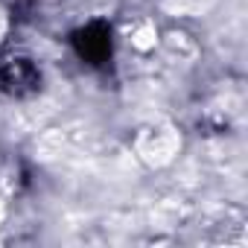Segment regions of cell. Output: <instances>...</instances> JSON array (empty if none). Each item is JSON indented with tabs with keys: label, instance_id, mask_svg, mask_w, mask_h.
I'll return each instance as SVG.
<instances>
[{
	"label": "cell",
	"instance_id": "6da1fadb",
	"mask_svg": "<svg viewBox=\"0 0 248 248\" xmlns=\"http://www.w3.org/2000/svg\"><path fill=\"white\" fill-rule=\"evenodd\" d=\"M135 155L149 167H170L181 155V132L170 123H149L138 132Z\"/></svg>",
	"mask_w": 248,
	"mask_h": 248
},
{
	"label": "cell",
	"instance_id": "7a4b0ae2",
	"mask_svg": "<svg viewBox=\"0 0 248 248\" xmlns=\"http://www.w3.org/2000/svg\"><path fill=\"white\" fill-rule=\"evenodd\" d=\"M158 27L152 24V21H143V24H138L135 30H132V35H129V44H132V50H138V53H149V50H155L158 47Z\"/></svg>",
	"mask_w": 248,
	"mask_h": 248
},
{
	"label": "cell",
	"instance_id": "3957f363",
	"mask_svg": "<svg viewBox=\"0 0 248 248\" xmlns=\"http://www.w3.org/2000/svg\"><path fill=\"white\" fill-rule=\"evenodd\" d=\"M3 219H6V207H3V202H0V225H3Z\"/></svg>",
	"mask_w": 248,
	"mask_h": 248
}]
</instances>
